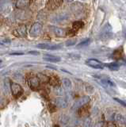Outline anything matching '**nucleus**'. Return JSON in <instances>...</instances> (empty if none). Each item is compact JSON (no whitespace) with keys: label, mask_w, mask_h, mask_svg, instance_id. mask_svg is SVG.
I'll use <instances>...</instances> for the list:
<instances>
[{"label":"nucleus","mask_w":126,"mask_h":127,"mask_svg":"<svg viewBox=\"0 0 126 127\" xmlns=\"http://www.w3.org/2000/svg\"><path fill=\"white\" fill-rule=\"evenodd\" d=\"M10 90L12 92L13 95L15 98L20 97L21 95L24 92V90L21 87V85H19L17 83H10Z\"/></svg>","instance_id":"obj_1"},{"label":"nucleus","mask_w":126,"mask_h":127,"mask_svg":"<svg viewBox=\"0 0 126 127\" xmlns=\"http://www.w3.org/2000/svg\"><path fill=\"white\" fill-rule=\"evenodd\" d=\"M90 98L89 96L87 95H85V96H82L80 98H78V100L74 103V105L72 106V109L73 110H77V109H79L81 107H82L83 106H85L86 104L90 102Z\"/></svg>","instance_id":"obj_2"},{"label":"nucleus","mask_w":126,"mask_h":127,"mask_svg":"<svg viewBox=\"0 0 126 127\" xmlns=\"http://www.w3.org/2000/svg\"><path fill=\"white\" fill-rule=\"evenodd\" d=\"M41 32H42V25L41 23L36 22L31 27V29L29 30V34L31 37H35L40 35L41 33Z\"/></svg>","instance_id":"obj_3"},{"label":"nucleus","mask_w":126,"mask_h":127,"mask_svg":"<svg viewBox=\"0 0 126 127\" xmlns=\"http://www.w3.org/2000/svg\"><path fill=\"white\" fill-rule=\"evenodd\" d=\"M13 34L17 37H25L27 34V27L25 25H22L17 27L13 32Z\"/></svg>","instance_id":"obj_4"},{"label":"nucleus","mask_w":126,"mask_h":127,"mask_svg":"<svg viewBox=\"0 0 126 127\" xmlns=\"http://www.w3.org/2000/svg\"><path fill=\"white\" fill-rule=\"evenodd\" d=\"M86 64L88 66L96 69H102L105 66L104 64H102L101 61H98L96 59H89L87 61H86Z\"/></svg>","instance_id":"obj_5"},{"label":"nucleus","mask_w":126,"mask_h":127,"mask_svg":"<svg viewBox=\"0 0 126 127\" xmlns=\"http://www.w3.org/2000/svg\"><path fill=\"white\" fill-rule=\"evenodd\" d=\"M63 3V0H48L46 2V7L50 10H56Z\"/></svg>","instance_id":"obj_6"},{"label":"nucleus","mask_w":126,"mask_h":127,"mask_svg":"<svg viewBox=\"0 0 126 127\" xmlns=\"http://www.w3.org/2000/svg\"><path fill=\"white\" fill-rule=\"evenodd\" d=\"M50 30L53 32V33L58 37H64L68 35V31L64 29L57 26H50Z\"/></svg>","instance_id":"obj_7"},{"label":"nucleus","mask_w":126,"mask_h":127,"mask_svg":"<svg viewBox=\"0 0 126 127\" xmlns=\"http://www.w3.org/2000/svg\"><path fill=\"white\" fill-rule=\"evenodd\" d=\"M28 85L31 89L36 90L40 86V79L37 76H32L28 79Z\"/></svg>","instance_id":"obj_8"},{"label":"nucleus","mask_w":126,"mask_h":127,"mask_svg":"<svg viewBox=\"0 0 126 127\" xmlns=\"http://www.w3.org/2000/svg\"><path fill=\"white\" fill-rule=\"evenodd\" d=\"M55 104H56V106L57 107H59V108L64 109L68 106V102H67V100L64 99V98L59 97L55 99Z\"/></svg>","instance_id":"obj_9"},{"label":"nucleus","mask_w":126,"mask_h":127,"mask_svg":"<svg viewBox=\"0 0 126 127\" xmlns=\"http://www.w3.org/2000/svg\"><path fill=\"white\" fill-rule=\"evenodd\" d=\"M43 60L44 61H46L48 62H52V63H56L60 61V57H56V56H54V55H49V54H47L45 55V57H43Z\"/></svg>","instance_id":"obj_10"},{"label":"nucleus","mask_w":126,"mask_h":127,"mask_svg":"<svg viewBox=\"0 0 126 127\" xmlns=\"http://www.w3.org/2000/svg\"><path fill=\"white\" fill-rule=\"evenodd\" d=\"M30 4V0H17L16 7L18 9H25Z\"/></svg>","instance_id":"obj_11"},{"label":"nucleus","mask_w":126,"mask_h":127,"mask_svg":"<svg viewBox=\"0 0 126 127\" xmlns=\"http://www.w3.org/2000/svg\"><path fill=\"white\" fill-rule=\"evenodd\" d=\"M114 120L121 125L126 124V118L124 115H122L121 114H116L114 115Z\"/></svg>","instance_id":"obj_12"},{"label":"nucleus","mask_w":126,"mask_h":127,"mask_svg":"<svg viewBox=\"0 0 126 127\" xmlns=\"http://www.w3.org/2000/svg\"><path fill=\"white\" fill-rule=\"evenodd\" d=\"M50 85H52V87H58L60 86V79H58L56 76H52L49 78V80Z\"/></svg>","instance_id":"obj_13"},{"label":"nucleus","mask_w":126,"mask_h":127,"mask_svg":"<svg viewBox=\"0 0 126 127\" xmlns=\"http://www.w3.org/2000/svg\"><path fill=\"white\" fill-rule=\"evenodd\" d=\"M101 83L105 86H109V87H115L114 83L109 78H104L101 79Z\"/></svg>","instance_id":"obj_14"},{"label":"nucleus","mask_w":126,"mask_h":127,"mask_svg":"<svg viewBox=\"0 0 126 127\" xmlns=\"http://www.w3.org/2000/svg\"><path fill=\"white\" fill-rule=\"evenodd\" d=\"M123 56V50L121 49H117L113 52V58L114 59H120Z\"/></svg>","instance_id":"obj_15"},{"label":"nucleus","mask_w":126,"mask_h":127,"mask_svg":"<svg viewBox=\"0 0 126 127\" xmlns=\"http://www.w3.org/2000/svg\"><path fill=\"white\" fill-rule=\"evenodd\" d=\"M105 66L108 67L111 71H118L120 68V66L117 64V63H110V64H106Z\"/></svg>","instance_id":"obj_16"},{"label":"nucleus","mask_w":126,"mask_h":127,"mask_svg":"<svg viewBox=\"0 0 126 127\" xmlns=\"http://www.w3.org/2000/svg\"><path fill=\"white\" fill-rule=\"evenodd\" d=\"M62 83H63V85L64 86V87L66 89H68V90H70L71 88H72V82H71V80L69 79L68 78H64V79H63V80H62Z\"/></svg>","instance_id":"obj_17"},{"label":"nucleus","mask_w":126,"mask_h":127,"mask_svg":"<svg viewBox=\"0 0 126 127\" xmlns=\"http://www.w3.org/2000/svg\"><path fill=\"white\" fill-rule=\"evenodd\" d=\"M59 120H60L61 124H63V125H67L69 122L70 118H69V117L68 116V115L62 114V115H60V118H59Z\"/></svg>","instance_id":"obj_18"},{"label":"nucleus","mask_w":126,"mask_h":127,"mask_svg":"<svg viewBox=\"0 0 126 127\" xmlns=\"http://www.w3.org/2000/svg\"><path fill=\"white\" fill-rule=\"evenodd\" d=\"M83 27V22H82L80 21H78V22H75L72 25V28L75 31H77L78 30H80L81 28Z\"/></svg>","instance_id":"obj_19"},{"label":"nucleus","mask_w":126,"mask_h":127,"mask_svg":"<svg viewBox=\"0 0 126 127\" xmlns=\"http://www.w3.org/2000/svg\"><path fill=\"white\" fill-rule=\"evenodd\" d=\"M37 77L39 78V79H40V82L46 83V82H49V78L48 76H46L45 75H43V74H39Z\"/></svg>","instance_id":"obj_20"},{"label":"nucleus","mask_w":126,"mask_h":127,"mask_svg":"<svg viewBox=\"0 0 126 127\" xmlns=\"http://www.w3.org/2000/svg\"><path fill=\"white\" fill-rule=\"evenodd\" d=\"M90 124H91V119H90V118H86L83 121L82 126H83V127H90Z\"/></svg>","instance_id":"obj_21"},{"label":"nucleus","mask_w":126,"mask_h":127,"mask_svg":"<svg viewBox=\"0 0 126 127\" xmlns=\"http://www.w3.org/2000/svg\"><path fill=\"white\" fill-rule=\"evenodd\" d=\"M50 45H49V44H39V45H37V47L38 48V49H49V47Z\"/></svg>","instance_id":"obj_22"},{"label":"nucleus","mask_w":126,"mask_h":127,"mask_svg":"<svg viewBox=\"0 0 126 127\" xmlns=\"http://www.w3.org/2000/svg\"><path fill=\"white\" fill-rule=\"evenodd\" d=\"M4 90H5L6 94L9 93V79H6L4 81Z\"/></svg>","instance_id":"obj_23"},{"label":"nucleus","mask_w":126,"mask_h":127,"mask_svg":"<svg viewBox=\"0 0 126 127\" xmlns=\"http://www.w3.org/2000/svg\"><path fill=\"white\" fill-rule=\"evenodd\" d=\"M76 39H70L68 40V41H66V46H72V45H76Z\"/></svg>","instance_id":"obj_24"},{"label":"nucleus","mask_w":126,"mask_h":127,"mask_svg":"<svg viewBox=\"0 0 126 127\" xmlns=\"http://www.w3.org/2000/svg\"><path fill=\"white\" fill-rule=\"evenodd\" d=\"M90 41V40L89 38L86 39V40H84L83 41H82V42H80L79 44H78V45H77V47H82V46H86V45H89Z\"/></svg>","instance_id":"obj_25"},{"label":"nucleus","mask_w":126,"mask_h":127,"mask_svg":"<svg viewBox=\"0 0 126 127\" xmlns=\"http://www.w3.org/2000/svg\"><path fill=\"white\" fill-rule=\"evenodd\" d=\"M68 57L70 58H72V59H74V60H78V59H80L81 58L80 55L75 54V53H70V54H68Z\"/></svg>","instance_id":"obj_26"},{"label":"nucleus","mask_w":126,"mask_h":127,"mask_svg":"<svg viewBox=\"0 0 126 127\" xmlns=\"http://www.w3.org/2000/svg\"><path fill=\"white\" fill-rule=\"evenodd\" d=\"M114 100H116L117 102H119L120 104H121L122 106H124L126 107V102H125L121 100V99H119V98H114Z\"/></svg>","instance_id":"obj_27"},{"label":"nucleus","mask_w":126,"mask_h":127,"mask_svg":"<svg viewBox=\"0 0 126 127\" xmlns=\"http://www.w3.org/2000/svg\"><path fill=\"white\" fill-rule=\"evenodd\" d=\"M14 79H18V80H21V79H23V76H22V74H15L14 75Z\"/></svg>","instance_id":"obj_28"},{"label":"nucleus","mask_w":126,"mask_h":127,"mask_svg":"<svg viewBox=\"0 0 126 127\" xmlns=\"http://www.w3.org/2000/svg\"><path fill=\"white\" fill-rule=\"evenodd\" d=\"M29 54H31V55H34V56H38V55H40V53L37 51H29Z\"/></svg>","instance_id":"obj_29"},{"label":"nucleus","mask_w":126,"mask_h":127,"mask_svg":"<svg viewBox=\"0 0 126 127\" xmlns=\"http://www.w3.org/2000/svg\"><path fill=\"white\" fill-rule=\"evenodd\" d=\"M49 110L51 111V112H54V111L56 110V109H55V106L52 105V104H49Z\"/></svg>","instance_id":"obj_30"},{"label":"nucleus","mask_w":126,"mask_h":127,"mask_svg":"<svg viewBox=\"0 0 126 127\" xmlns=\"http://www.w3.org/2000/svg\"><path fill=\"white\" fill-rule=\"evenodd\" d=\"M24 53H22V52H16V53H10V56H21V55H23Z\"/></svg>","instance_id":"obj_31"},{"label":"nucleus","mask_w":126,"mask_h":127,"mask_svg":"<svg viewBox=\"0 0 126 127\" xmlns=\"http://www.w3.org/2000/svg\"><path fill=\"white\" fill-rule=\"evenodd\" d=\"M106 127H116V126L113 124L112 122H109L106 125Z\"/></svg>","instance_id":"obj_32"},{"label":"nucleus","mask_w":126,"mask_h":127,"mask_svg":"<svg viewBox=\"0 0 126 127\" xmlns=\"http://www.w3.org/2000/svg\"><path fill=\"white\" fill-rule=\"evenodd\" d=\"M67 2H72V1H73V0H66Z\"/></svg>","instance_id":"obj_33"},{"label":"nucleus","mask_w":126,"mask_h":127,"mask_svg":"<svg viewBox=\"0 0 126 127\" xmlns=\"http://www.w3.org/2000/svg\"><path fill=\"white\" fill-rule=\"evenodd\" d=\"M0 45H2V43H1V41H0Z\"/></svg>","instance_id":"obj_34"},{"label":"nucleus","mask_w":126,"mask_h":127,"mask_svg":"<svg viewBox=\"0 0 126 127\" xmlns=\"http://www.w3.org/2000/svg\"><path fill=\"white\" fill-rule=\"evenodd\" d=\"M1 62H2V61H0V63H1Z\"/></svg>","instance_id":"obj_35"}]
</instances>
